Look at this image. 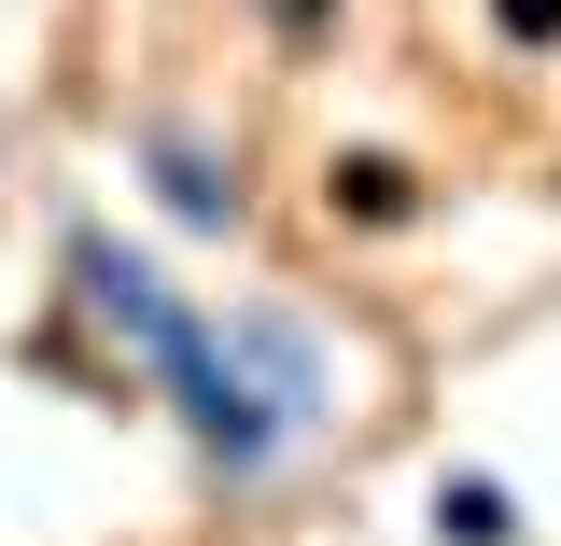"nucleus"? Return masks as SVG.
Segmentation results:
<instances>
[{
  "label": "nucleus",
  "instance_id": "f257e3e1",
  "mask_svg": "<svg viewBox=\"0 0 561 546\" xmlns=\"http://www.w3.org/2000/svg\"><path fill=\"white\" fill-rule=\"evenodd\" d=\"M154 407L183 420L210 490H280L323 434H337V350L309 309H169L154 350H140Z\"/></svg>",
  "mask_w": 561,
  "mask_h": 546
},
{
  "label": "nucleus",
  "instance_id": "f03ea898",
  "mask_svg": "<svg viewBox=\"0 0 561 546\" xmlns=\"http://www.w3.org/2000/svg\"><path fill=\"white\" fill-rule=\"evenodd\" d=\"M169 309H183V280L154 267L140 239H113L99 210H70V224H57V323H84V337H113V350L140 364Z\"/></svg>",
  "mask_w": 561,
  "mask_h": 546
},
{
  "label": "nucleus",
  "instance_id": "7ed1b4c3",
  "mask_svg": "<svg viewBox=\"0 0 561 546\" xmlns=\"http://www.w3.org/2000/svg\"><path fill=\"white\" fill-rule=\"evenodd\" d=\"M140 183H154V210L183 224V239H239L253 224V183H239V140H210L197 113H140Z\"/></svg>",
  "mask_w": 561,
  "mask_h": 546
},
{
  "label": "nucleus",
  "instance_id": "20e7f679",
  "mask_svg": "<svg viewBox=\"0 0 561 546\" xmlns=\"http://www.w3.org/2000/svg\"><path fill=\"white\" fill-rule=\"evenodd\" d=\"M309 197H323V224H351V239H408V224H435V169L393 154V140H337Z\"/></svg>",
  "mask_w": 561,
  "mask_h": 546
},
{
  "label": "nucleus",
  "instance_id": "39448f33",
  "mask_svg": "<svg viewBox=\"0 0 561 546\" xmlns=\"http://www.w3.org/2000/svg\"><path fill=\"white\" fill-rule=\"evenodd\" d=\"M421 533H435V546H534V504L491 477V463H435V490H421Z\"/></svg>",
  "mask_w": 561,
  "mask_h": 546
},
{
  "label": "nucleus",
  "instance_id": "423d86ee",
  "mask_svg": "<svg viewBox=\"0 0 561 546\" xmlns=\"http://www.w3.org/2000/svg\"><path fill=\"white\" fill-rule=\"evenodd\" d=\"M253 14H267V43H280V57H323L351 0H253Z\"/></svg>",
  "mask_w": 561,
  "mask_h": 546
},
{
  "label": "nucleus",
  "instance_id": "0eeeda50",
  "mask_svg": "<svg viewBox=\"0 0 561 546\" xmlns=\"http://www.w3.org/2000/svg\"><path fill=\"white\" fill-rule=\"evenodd\" d=\"M491 43L505 57H561V0H491Z\"/></svg>",
  "mask_w": 561,
  "mask_h": 546
}]
</instances>
